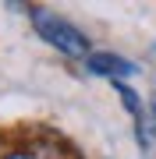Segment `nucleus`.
Instances as JSON below:
<instances>
[{
	"label": "nucleus",
	"mask_w": 156,
	"mask_h": 159,
	"mask_svg": "<svg viewBox=\"0 0 156 159\" xmlns=\"http://www.w3.org/2000/svg\"><path fill=\"white\" fill-rule=\"evenodd\" d=\"M35 32L46 39L53 50H60L64 57H85L92 53V46H89V35L75 29L71 21H64L57 14H46V11H35Z\"/></svg>",
	"instance_id": "1"
},
{
	"label": "nucleus",
	"mask_w": 156,
	"mask_h": 159,
	"mask_svg": "<svg viewBox=\"0 0 156 159\" xmlns=\"http://www.w3.org/2000/svg\"><path fill=\"white\" fill-rule=\"evenodd\" d=\"M85 67L99 74V78H110V81H121V78H131L135 74V64L131 60H124V57H117V53H89V60H85Z\"/></svg>",
	"instance_id": "2"
},
{
	"label": "nucleus",
	"mask_w": 156,
	"mask_h": 159,
	"mask_svg": "<svg viewBox=\"0 0 156 159\" xmlns=\"http://www.w3.org/2000/svg\"><path fill=\"white\" fill-rule=\"evenodd\" d=\"M7 159H32V156H21V152H18V156H7Z\"/></svg>",
	"instance_id": "3"
},
{
	"label": "nucleus",
	"mask_w": 156,
	"mask_h": 159,
	"mask_svg": "<svg viewBox=\"0 0 156 159\" xmlns=\"http://www.w3.org/2000/svg\"><path fill=\"white\" fill-rule=\"evenodd\" d=\"M153 110H156V102H153Z\"/></svg>",
	"instance_id": "4"
}]
</instances>
